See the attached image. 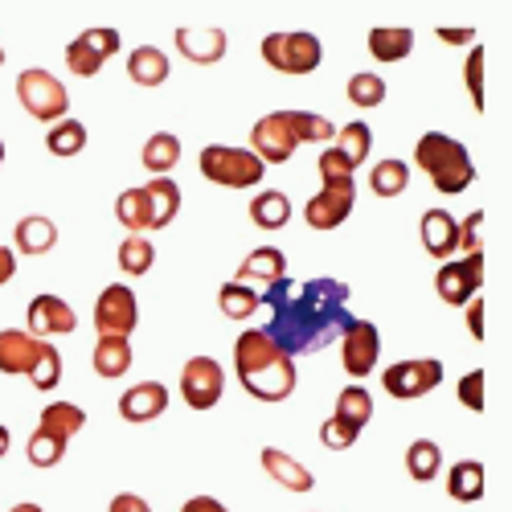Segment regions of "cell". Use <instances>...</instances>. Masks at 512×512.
I'll use <instances>...</instances> for the list:
<instances>
[{"instance_id":"44dd1931","label":"cell","mask_w":512,"mask_h":512,"mask_svg":"<svg viewBox=\"0 0 512 512\" xmlns=\"http://www.w3.org/2000/svg\"><path fill=\"white\" fill-rule=\"evenodd\" d=\"M414 50V29L406 25H377L369 29V54L377 62H402Z\"/></svg>"},{"instance_id":"ffe728a7","label":"cell","mask_w":512,"mask_h":512,"mask_svg":"<svg viewBox=\"0 0 512 512\" xmlns=\"http://www.w3.org/2000/svg\"><path fill=\"white\" fill-rule=\"evenodd\" d=\"M259 463H263V472H267L279 488H287V492H312V488H316V476L308 472V467H304L300 459H291L287 451H279V447H263Z\"/></svg>"},{"instance_id":"7402d4cb","label":"cell","mask_w":512,"mask_h":512,"mask_svg":"<svg viewBox=\"0 0 512 512\" xmlns=\"http://www.w3.org/2000/svg\"><path fill=\"white\" fill-rule=\"evenodd\" d=\"M144 197H148V213H152V230H164L181 213V189H177V181H168V177L148 181Z\"/></svg>"},{"instance_id":"5b68a950","label":"cell","mask_w":512,"mask_h":512,"mask_svg":"<svg viewBox=\"0 0 512 512\" xmlns=\"http://www.w3.org/2000/svg\"><path fill=\"white\" fill-rule=\"evenodd\" d=\"M263 62L279 74L304 78V74L320 70L324 46H320L316 33H267L263 37Z\"/></svg>"},{"instance_id":"e0dca14e","label":"cell","mask_w":512,"mask_h":512,"mask_svg":"<svg viewBox=\"0 0 512 512\" xmlns=\"http://www.w3.org/2000/svg\"><path fill=\"white\" fill-rule=\"evenodd\" d=\"M41 345H46V340H37V336H29V332H21V328H5V332H0V373L29 377V369H33V361H37Z\"/></svg>"},{"instance_id":"8d00e7d4","label":"cell","mask_w":512,"mask_h":512,"mask_svg":"<svg viewBox=\"0 0 512 512\" xmlns=\"http://www.w3.org/2000/svg\"><path fill=\"white\" fill-rule=\"evenodd\" d=\"M46 148L54 152V156H78L82 148H87V127H82L78 119H58L54 127H50V136H46Z\"/></svg>"},{"instance_id":"ab89813d","label":"cell","mask_w":512,"mask_h":512,"mask_svg":"<svg viewBox=\"0 0 512 512\" xmlns=\"http://www.w3.org/2000/svg\"><path fill=\"white\" fill-rule=\"evenodd\" d=\"M62 455H66V443L54 439L50 431H41V426H37V431L29 435V463L33 467H58Z\"/></svg>"},{"instance_id":"83f0119b","label":"cell","mask_w":512,"mask_h":512,"mask_svg":"<svg viewBox=\"0 0 512 512\" xmlns=\"http://www.w3.org/2000/svg\"><path fill=\"white\" fill-rule=\"evenodd\" d=\"M127 78H132L136 87H160V82L168 78V54L156 50V46L132 50V58H127Z\"/></svg>"},{"instance_id":"b9f144b4","label":"cell","mask_w":512,"mask_h":512,"mask_svg":"<svg viewBox=\"0 0 512 512\" xmlns=\"http://www.w3.org/2000/svg\"><path fill=\"white\" fill-rule=\"evenodd\" d=\"M463 82H467V91H472L476 111H484V50L480 46H472V54L463 62Z\"/></svg>"},{"instance_id":"d6986e66","label":"cell","mask_w":512,"mask_h":512,"mask_svg":"<svg viewBox=\"0 0 512 512\" xmlns=\"http://www.w3.org/2000/svg\"><path fill=\"white\" fill-rule=\"evenodd\" d=\"M418 234H422V246H426L431 259H451V254L459 250V222L447 209H426Z\"/></svg>"},{"instance_id":"9a60e30c","label":"cell","mask_w":512,"mask_h":512,"mask_svg":"<svg viewBox=\"0 0 512 512\" xmlns=\"http://www.w3.org/2000/svg\"><path fill=\"white\" fill-rule=\"evenodd\" d=\"M226 29L218 25H181L177 29V50L181 58L197 62V66H213V62H222L226 58Z\"/></svg>"},{"instance_id":"f907efd6","label":"cell","mask_w":512,"mask_h":512,"mask_svg":"<svg viewBox=\"0 0 512 512\" xmlns=\"http://www.w3.org/2000/svg\"><path fill=\"white\" fill-rule=\"evenodd\" d=\"M439 41H447V46H472V41H476V33L472 29H439Z\"/></svg>"},{"instance_id":"4316f807","label":"cell","mask_w":512,"mask_h":512,"mask_svg":"<svg viewBox=\"0 0 512 512\" xmlns=\"http://www.w3.org/2000/svg\"><path fill=\"white\" fill-rule=\"evenodd\" d=\"M58 246V226L41 213H29V218L17 222V250L21 254H50Z\"/></svg>"},{"instance_id":"d590c367","label":"cell","mask_w":512,"mask_h":512,"mask_svg":"<svg viewBox=\"0 0 512 512\" xmlns=\"http://www.w3.org/2000/svg\"><path fill=\"white\" fill-rule=\"evenodd\" d=\"M218 304H222V312H226L230 320H250L254 312L263 308V295L230 279V283H222V291H218Z\"/></svg>"},{"instance_id":"d4e9b609","label":"cell","mask_w":512,"mask_h":512,"mask_svg":"<svg viewBox=\"0 0 512 512\" xmlns=\"http://www.w3.org/2000/svg\"><path fill=\"white\" fill-rule=\"evenodd\" d=\"M91 365H95V373H99V377L115 381V377H123L127 369H132V345H127L123 336H99Z\"/></svg>"},{"instance_id":"681fc988","label":"cell","mask_w":512,"mask_h":512,"mask_svg":"<svg viewBox=\"0 0 512 512\" xmlns=\"http://www.w3.org/2000/svg\"><path fill=\"white\" fill-rule=\"evenodd\" d=\"M181 512H230L222 500H213V496H193L181 504Z\"/></svg>"},{"instance_id":"4dcf8cb0","label":"cell","mask_w":512,"mask_h":512,"mask_svg":"<svg viewBox=\"0 0 512 512\" xmlns=\"http://www.w3.org/2000/svg\"><path fill=\"white\" fill-rule=\"evenodd\" d=\"M332 418H340L345 426H353V431L361 435L365 426H369V418H373V398H369V390L365 386H345L336 394V414Z\"/></svg>"},{"instance_id":"484cf974","label":"cell","mask_w":512,"mask_h":512,"mask_svg":"<svg viewBox=\"0 0 512 512\" xmlns=\"http://www.w3.org/2000/svg\"><path fill=\"white\" fill-rule=\"evenodd\" d=\"M140 160H144L148 173L168 177V173H173V168L181 164V140H177L173 132H156V136H148V140H144Z\"/></svg>"},{"instance_id":"4fadbf2b","label":"cell","mask_w":512,"mask_h":512,"mask_svg":"<svg viewBox=\"0 0 512 512\" xmlns=\"http://www.w3.org/2000/svg\"><path fill=\"white\" fill-rule=\"evenodd\" d=\"M484 287V254H467L463 263H443L439 275H435V291L439 300L463 308L467 300H476Z\"/></svg>"},{"instance_id":"6da1fadb","label":"cell","mask_w":512,"mask_h":512,"mask_svg":"<svg viewBox=\"0 0 512 512\" xmlns=\"http://www.w3.org/2000/svg\"><path fill=\"white\" fill-rule=\"evenodd\" d=\"M271 324L263 328L275 345L295 361L300 353H320L349 328V283L340 279H279L263 291Z\"/></svg>"},{"instance_id":"74e56055","label":"cell","mask_w":512,"mask_h":512,"mask_svg":"<svg viewBox=\"0 0 512 512\" xmlns=\"http://www.w3.org/2000/svg\"><path fill=\"white\" fill-rule=\"evenodd\" d=\"M345 91H349V103H353V107L373 111V107L386 103V78L361 70V74H353V78H349V87H345Z\"/></svg>"},{"instance_id":"1f68e13d","label":"cell","mask_w":512,"mask_h":512,"mask_svg":"<svg viewBox=\"0 0 512 512\" xmlns=\"http://www.w3.org/2000/svg\"><path fill=\"white\" fill-rule=\"evenodd\" d=\"M406 472H410V480H418V484H431V480L443 472V451H439V443L414 439V443L406 447Z\"/></svg>"},{"instance_id":"3957f363","label":"cell","mask_w":512,"mask_h":512,"mask_svg":"<svg viewBox=\"0 0 512 512\" xmlns=\"http://www.w3.org/2000/svg\"><path fill=\"white\" fill-rule=\"evenodd\" d=\"M414 164L422 168L426 177H431V185H435L439 193H451V197L463 193L467 185L476 181V164H472V156H467V148H463L459 140L443 136V132H426V136L418 140Z\"/></svg>"},{"instance_id":"11a10c76","label":"cell","mask_w":512,"mask_h":512,"mask_svg":"<svg viewBox=\"0 0 512 512\" xmlns=\"http://www.w3.org/2000/svg\"><path fill=\"white\" fill-rule=\"evenodd\" d=\"M0 164H5V140H0Z\"/></svg>"},{"instance_id":"8992f818","label":"cell","mask_w":512,"mask_h":512,"mask_svg":"<svg viewBox=\"0 0 512 512\" xmlns=\"http://www.w3.org/2000/svg\"><path fill=\"white\" fill-rule=\"evenodd\" d=\"M17 99H21V107H25L33 119H41V123H58V119H66V111H70L66 87H62V82H58L50 70H41V66H29V70L17 74Z\"/></svg>"},{"instance_id":"9f6ffc18","label":"cell","mask_w":512,"mask_h":512,"mask_svg":"<svg viewBox=\"0 0 512 512\" xmlns=\"http://www.w3.org/2000/svg\"><path fill=\"white\" fill-rule=\"evenodd\" d=\"M0 66H5V50H0Z\"/></svg>"},{"instance_id":"f546056e","label":"cell","mask_w":512,"mask_h":512,"mask_svg":"<svg viewBox=\"0 0 512 512\" xmlns=\"http://www.w3.org/2000/svg\"><path fill=\"white\" fill-rule=\"evenodd\" d=\"M37 426H41V431H50L54 439L70 443L82 426H87V410L74 406V402H54V406H46V414H41Z\"/></svg>"},{"instance_id":"603a6c76","label":"cell","mask_w":512,"mask_h":512,"mask_svg":"<svg viewBox=\"0 0 512 512\" xmlns=\"http://www.w3.org/2000/svg\"><path fill=\"white\" fill-rule=\"evenodd\" d=\"M484 488H488V480H484V463H480V459H459V463L451 467V476H447L451 500L476 504V500L484 496Z\"/></svg>"},{"instance_id":"7a4b0ae2","label":"cell","mask_w":512,"mask_h":512,"mask_svg":"<svg viewBox=\"0 0 512 512\" xmlns=\"http://www.w3.org/2000/svg\"><path fill=\"white\" fill-rule=\"evenodd\" d=\"M234 373L242 390L259 402H287L295 394V361L263 328H246L234 340Z\"/></svg>"},{"instance_id":"816d5d0a","label":"cell","mask_w":512,"mask_h":512,"mask_svg":"<svg viewBox=\"0 0 512 512\" xmlns=\"http://www.w3.org/2000/svg\"><path fill=\"white\" fill-rule=\"evenodd\" d=\"M13 275H17V254L9 246H0V287H5Z\"/></svg>"},{"instance_id":"cb8c5ba5","label":"cell","mask_w":512,"mask_h":512,"mask_svg":"<svg viewBox=\"0 0 512 512\" xmlns=\"http://www.w3.org/2000/svg\"><path fill=\"white\" fill-rule=\"evenodd\" d=\"M332 140H336V156L345 160V164L353 168V173H357V168L369 160V148H373V132H369V123H365V119H353V123H345V127H340V132H336Z\"/></svg>"},{"instance_id":"e575fe53","label":"cell","mask_w":512,"mask_h":512,"mask_svg":"<svg viewBox=\"0 0 512 512\" xmlns=\"http://www.w3.org/2000/svg\"><path fill=\"white\" fill-rule=\"evenodd\" d=\"M115 218H119V226H127L132 234H148L152 230V213H148L144 189H123L119 201H115Z\"/></svg>"},{"instance_id":"30bf717a","label":"cell","mask_w":512,"mask_h":512,"mask_svg":"<svg viewBox=\"0 0 512 512\" xmlns=\"http://www.w3.org/2000/svg\"><path fill=\"white\" fill-rule=\"evenodd\" d=\"M222 394H226V369H222V361L189 357L185 369H181V398L193 410H209V406L222 402Z\"/></svg>"},{"instance_id":"7c38bea8","label":"cell","mask_w":512,"mask_h":512,"mask_svg":"<svg viewBox=\"0 0 512 512\" xmlns=\"http://www.w3.org/2000/svg\"><path fill=\"white\" fill-rule=\"evenodd\" d=\"M381 357V332L369 320H349V328L340 332V365L349 377H369Z\"/></svg>"},{"instance_id":"7bdbcfd3","label":"cell","mask_w":512,"mask_h":512,"mask_svg":"<svg viewBox=\"0 0 512 512\" xmlns=\"http://www.w3.org/2000/svg\"><path fill=\"white\" fill-rule=\"evenodd\" d=\"M459 402L472 414H484V369H472L467 377H459Z\"/></svg>"},{"instance_id":"60d3db41","label":"cell","mask_w":512,"mask_h":512,"mask_svg":"<svg viewBox=\"0 0 512 512\" xmlns=\"http://www.w3.org/2000/svg\"><path fill=\"white\" fill-rule=\"evenodd\" d=\"M66 66H70V74H78V78H95V74L103 70V58H99L82 37H74L70 46H66Z\"/></svg>"},{"instance_id":"bcb514c9","label":"cell","mask_w":512,"mask_h":512,"mask_svg":"<svg viewBox=\"0 0 512 512\" xmlns=\"http://www.w3.org/2000/svg\"><path fill=\"white\" fill-rule=\"evenodd\" d=\"M480 226H484V213H480V209L472 213V218H463V222H459V250H467V254H484Z\"/></svg>"},{"instance_id":"5bb4252c","label":"cell","mask_w":512,"mask_h":512,"mask_svg":"<svg viewBox=\"0 0 512 512\" xmlns=\"http://www.w3.org/2000/svg\"><path fill=\"white\" fill-rule=\"evenodd\" d=\"M25 320H29V336H37V340H50V336H66V332H74V308L62 300V295H33L29 300V312H25Z\"/></svg>"},{"instance_id":"f1b7e54d","label":"cell","mask_w":512,"mask_h":512,"mask_svg":"<svg viewBox=\"0 0 512 512\" xmlns=\"http://www.w3.org/2000/svg\"><path fill=\"white\" fill-rule=\"evenodd\" d=\"M250 222L259 226V230H283V226L291 222V201H287V193L263 189L259 197L250 201Z\"/></svg>"},{"instance_id":"8fae6325","label":"cell","mask_w":512,"mask_h":512,"mask_svg":"<svg viewBox=\"0 0 512 512\" xmlns=\"http://www.w3.org/2000/svg\"><path fill=\"white\" fill-rule=\"evenodd\" d=\"M353 201H357V181H328L320 185L316 197H308L304 222L312 230H336L353 213Z\"/></svg>"},{"instance_id":"2e32d148","label":"cell","mask_w":512,"mask_h":512,"mask_svg":"<svg viewBox=\"0 0 512 512\" xmlns=\"http://www.w3.org/2000/svg\"><path fill=\"white\" fill-rule=\"evenodd\" d=\"M279 279H287V259H283V250H275V246L250 250V259H242V267H238V275H234V283L259 291V295H263L271 283H279Z\"/></svg>"},{"instance_id":"277c9868","label":"cell","mask_w":512,"mask_h":512,"mask_svg":"<svg viewBox=\"0 0 512 512\" xmlns=\"http://www.w3.org/2000/svg\"><path fill=\"white\" fill-rule=\"evenodd\" d=\"M201 177L222 185V189H254L267 177V164L250 148H230V144H209L201 148Z\"/></svg>"},{"instance_id":"f6af8a7d","label":"cell","mask_w":512,"mask_h":512,"mask_svg":"<svg viewBox=\"0 0 512 512\" xmlns=\"http://www.w3.org/2000/svg\"><path fill=\"white\" fill-rule=\"evenodd\" d=\"M328 181H353V168L336 156V148L320 152V185H328Z\"/></svg>"},{"instance_id":"ac0fdd59","label":"cell","mask_w":512,"mask_h":512,"mask_svg":"<svg viewBox=\"0 0 512 512\" xmlns=\"http://www.w3.org/2000/svg\"><path fill=\"white\" fill-rule=\"evenodd\" d=\"M168 410V386L164 381H140L119 398V414L127 422H156Z\"/></svg>"},{"instance_id":"ee69618b","label":"cell","mask_w":512,"mask_h":512,"mask_svg":"<svg viewBox=\"0 0 512 512\" xmlns=\"http://www.w3.org/2000/svg\"><path fill=\"white\" fill-rule=\"evenodd\" d=\"M320 443L332 447V451H349V447L357 443V431H353V426H345L340 418H328V422L320 426Z\"/></svg>"},{"instance_id":"f5cc1de1","label":"cell","mask_w":512,"mask_h":512,"mask_svg":"<svg viewBox=\"0 0 512 512\" xmlns=\"http://www.w3.org/2000/svg\"><path fill=\"white\" fill-rule=\"evenodd\" d=\"M9 443H13V435H9V426H0V459L9 455Z\"/></svg>"},{"instance_id":"7dc6e473","label":"cell","mask_w":512,"mask_h":512,"mask_svg":"<svg viewBox=\"0 0 512 512\" xmlns=\"http://www.w3.org/2000/svg\"><path fill=\"white\" fill-rule=\"evenodd\" d=\"M107 512H152V504L144 496H136V492H119V496H111Z\"/></svg>"},{"instance_id":"836d02e7","label":"cell","mask_w":512,"mask_h":512,"mask_svg":"<svg viewBox=\"0 0 512 512\" xmlns=\"http://www.w3.org/2000/svg\"><path fill=\"white\" fill-rule=\"evenodd\" d=\"M152 263H156V246H152L144 234H127V238L119 242V271H123V275L140 279V275L152 271Z\"/></svg>"},{"instance_id":"9c48e42d","label":"cell","mask_w":512,"mask_h":512,"mask_svg":"<svg viewBox=\"0 0 512 512\" xmlns=\"http://www.w3.org/2000/svg\"><path fill=\"white\" fill-rule=\"evenodd\" d=\"M140 324V304H136V291L127 283H111L99 291L95 300V328L99 336H132Z\"/></svg>"},{"instance_id":"52a82bcc","label":"cell","mask_w":512,"mask_h":512,"mask_svg":"<svg viewBox=\"0 0 512 512\" xmlns=\"http://www.w3.org/2000/svg\"><path fill=\"white\" fill-rule=\"evenodd\" d=\"M443 381V361L439 357H414V361H398L381 373V386H386L390 398L398 402H414L426 398L431 390H439Z\"/></svg>"},{"instance_id":"ba28073f","label":"cell","mask_w":512,"mask_h":512,"mask_svg":"<svg viewBox=\"0 0 512 512\" xmlns=\"http://www.w3.org/2000/svg\"><path fill=\"white\" fill-rule=\"evenodd\" d=\"M295 148H300V140H295L291 111H271L250 127V152L263 164H287L295 156Z\"/></svg>"},{"instance_id":"db71d44e","label":"cell","mask_w":512,"mask_h":512,"mask_svg":"<svg viewBox=\"0 0 512 512\" xmlns=\"http://www.w3.org/2000/svg\"><path fill=\"white\" fill-rule=\"evenodd\" d=\"M9 512H46V508L33 504V500H25V504H17V508H9Z\"/></svg>"},{"instance_id":"d6a6232c","label":"cell","mask_w":512,"mask_h":512,"mask_svg":"<svg viewBox=\"0 0 512 512\" xmlns=\"http://www.w3.org/2000/svg\"><path fill=\"white\" fill-rule=\"evenodd\" d=\"M406 185H410V164H406V160L390 156V160H377V164H373L369 189H373L377 197H398V193H406Z\"/></svg>"},{"instance_id":"f35d334b","label":"cell","mask_w":512,"mask_h":512,"mask_svg":"<svg viewBox=\"0 0 512 512\" xmlns=\"http://www.w3.org/2000/svg\"><path fill=\"white\" fill-rule=\"evenodd\" d=\"M29 381H33V390H54L62 381V353L54 345H41V353L29 369Z\"/></svg>"},{"instance_id":"c3c4849f","label":"cell","mask_w":512,"mask_h":512,"mask_svg":"<svg viewBox=\"0 0 512 512\" xmlns=\"http://www.w3.org/2000/svg\"><path fill=\"white\" fill-rule=\"evenodd\" d=\"M467 328H472L476 340H484V300L476 295V300H467Z\"/></svg>"}]
</instances>
